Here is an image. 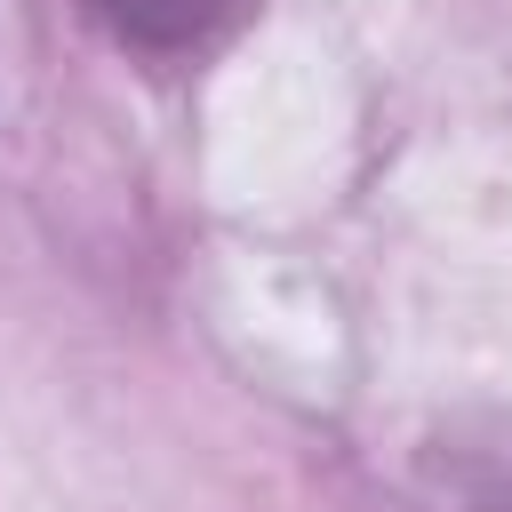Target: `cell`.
Here are the masks:
<instances>
[{
	"mask_svg": "<svg viewBox=\"0 0 512 512\" xmlns=\"http://www.w3.org/2000/svg\"><path fill=\"white\" fill-rule=\"evenodd\" d=\"M120 48L136 56H160V64H184V56H208L216 40H232L256 0H80Z\"/></svg>",
	"mask_w": 512,
	"mask_h": 512,
	"instance_id": "cell-1",
	"label": "cell"
}]
</instances>
